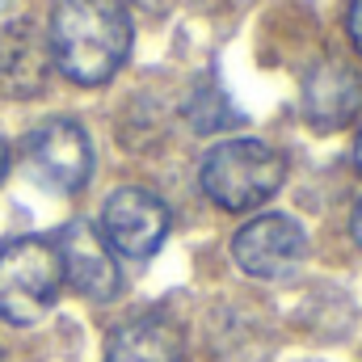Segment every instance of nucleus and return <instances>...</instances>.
Returning a JSON list of instances; mask_svg holds the SVG:
<instances>
[{"mask_svg": "<svg viewBox=\"0 0 362 362\" xmlns=\"http://www.w3.org/2000/svg\"><path fill=\"white\" fill-rule=\"evenodd\" d=\"M55 253H59V266H64V282H72L76 295H85L93 303H110L118 295L122 278H118V266H114V253L105 249V240L85 219L68 223L55 236Z\"/></svg>", "mask_w": 362, "mask_h": 362, "instance_id": "0eeeda50", "label": "nucleus"}, {"mask_svg": "<svg viewBox=\"0 0 362 362\" xmlns=\"http://www.w3.org/2000/svg\"><path fill=\"white\" fill-rule=\"evenodd\" d=\"M346 30H350V42L362 55V0H350V13H346Z\"/></svg>", "mask_w": 362, "mask_h": 362, "instance_id": "f8f14e48", "label": "nucleus"}, {"mask_svg": "<svg viewBox=\"0 0 362 362\" xmlns=\"http://www.w3.org/2000/svg\"><path fill=\"white\" fill-rule=\"evenodd\" d=\"M4 8H8V0H0V13H4Z\"/></svg>", "mask_w": 362, "mask_h": 362, "instance_id": "dca6fc26", "label": "nucleus"}, {"mask_svg": "<svg viewBox=\"0 0 362 362\" xmlns=\"http://www.w3.org/2000/svg\"><path fill=\"white\" fill-rule=\"evenodd\" d=\"M4 169H8V148L0 144V177H4Z\"/></svg>", "mask_w": 362, "mask_h": 362, "instance_id": "4468645a", "label": "nucleus"}, {"mask_svg": "<svg viewBox=\"0 0 362 362\" xmlns=\"http://www.w3.org/2000/svg\"><path fill=\"white\" fill-rule=\"evenodd\" d=\"M169 236V206L160 194L144 185H122L101 206V240L110 253H122L131 262L152 257Z\"/></svg>", "mask_w": 362, "mask_h": 362, "instance_id": "39448f33", "label": "nucleus"}, {"mask_svg": "<svg viewBox=\"0 0 362 362\" xmlns=\"http://www.w3.org/2000/svg\"><path fill=\"white\" fill-rule=\"evenodd\" d=\"M232 257L249 278H286L308 257V236L291 215H257L232 236Z\"/></svg>", "mask_w": 362, "mask_h": 362, "instance_id": "423d86ee", "label": "nucleus"}, {"mask_svg": "<svg viewBox=\"0 0 362 362\" xmlns=\"http://www.w3.org/2000/svg\"><path fill=\"white\" fill-rule=\"evenodd\" d=\"M64 291V266L55 240L17 236L0 245V320L38 325Z\"/></svg>", "mask_w": 362, "mask_h": 362, "instance_id": "7ed1b4c3", "label": "nucleus"}, {"mask_svg": "<svg viewBox=\"0 0 362 362\" xmlns=\"http://www.w3.org/2000/svg\"><path fill=\"white\" fill-rule=\"evenodd\" d=\"M25 169L30 177L47 189L59 194H76L89 185L93 173V144L89 131L76 118H47L42 127H34L25 135Z\"/></svg>", "mask_w": 362, "mask_h": 362, "instance_id": "20e7f679", "label": "nucleus"}, {"mask_svg": "<svg viewBox=\"0 0 362 362\" xmlns=\"http://www.w3.org/2000/svg\"><path fill=\"white\" fill-rule=\"evenodd\" d=\"M189 122H194L198 131H223V127H236V122H240V110L228 105L223 93L206 85V89L189 101Z\"/></svg>", "mask_w": 362, "mask_h": 362, "instance_id": "9b49d317", "label": "nucleus"}, {"mask_svg": "<svg viewBox=\"0 0 362 362\" xmlns=\"http://www.w3.org/2000/svg\"><path fill=\"white\" fill-rule=\"evenodd\" d=\"M0 362H8V354H4V350H0Z\"/></svg>", "mask_w": 362, "mask_h": 362, "instance_id": "f3484780", "label": "nucleus"}, {"mask_svg": "<svg viewBox=\"0 0 362 362\" xmlns=\"http://www.w3.org/2000/svg\"><path fill=\"white\" fill-rule=\"evenodd\" d=\"M51 76V42L34 21H8L0 30V93L38 97Z\"/></svg>", "mask_w": 362, "mask_h": 362, "instance_id": "1a4fd4ad", "label": "nucleus"}, {"mask_svg": "<svg viewBox=\"0 0 362 362\" xmlns=\"http://www.w3.org/2000/svg\"><path fill=\"white\" fill-rule=\"evenodd\" d=\"M181 358H185V329L169 312L131 316L105 341V362H181Z\"/></svg>", "mask_w": 362, "mask_h": 362, "instance_id": "9d476101", "label": "nucleus"}, {"mask_svg": "<svg viewBox=\"0 0 362 362\" xmlns=\"http://www.w3.org/2000/svg\"><path fill=\"white\" fill-rule=\"evenodd\" d=\"M354 160H358V169H362V131H358V144H354Z\"/></svg>", "mask_w": 362, "mask_h": 362, "instance_id": "2eb2a0df", "label": "nucleus"}, {"mask_svg": "<svg viewBox=\"0 0 362 362\" xmlns=\"http://www.w3.org/2000/svg\"><path fill=\"white\" fill-rule=\"evenodd\" d=\"M303 118L316 131H341L362 105V81L358 72L341 59H320L303 72V93H299Z\"/></svg>", "mask_w": 362, "mask_h": 362, "instance_id": "6e6552de", "label": "nucleus"}, {"mask_svg": "<svg viewBox=\"0 0 362 362\" xmlns=\"http://www.w3.org/2000/svg\"><path fill=\"white\" fill-rule=\"evenodd\" d=\"M51 64L72 85H105L131 55V17L122 0H55L51 8Z\"/></svg>", "mask_w": 362, "mask_h": 362, "instance_id": "f257e3e1", "label": "nucleus"}, {"mask_svg": "<svg viewBox=\"0 0 362 362\" xmlns=\"http://www.w3.org/2000/svg\"><path fill=\"white\" fill-rule=\"evenodd\" d=\"M350 232H354V240H358V249H362V202H358V211H354V219H350Z\"/></svg>", "mask_w": 362, "mask_h": 362, "instance_id": "ddd939ff", "label": "nucleus"}, {"mask_svg": "<svg viewBox=\"0 0 362 362\" xmlns=\"http://www.w3.org/2000/svg\"><path fill=\"white\" fill-rule=\"evenodd\" d=\"M286 160L266 139H223L202 156V194L223 211H253L282 189Z\"/></svg>", "mask_w": 362, "mask_h": 362, "instance_id": "f03ea898", "label": "nucleus"}]
</instances>
